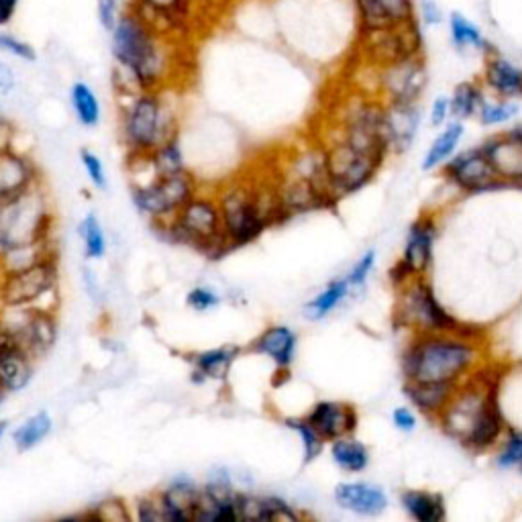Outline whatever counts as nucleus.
Returning a JSON list of instances; mask_svg holds the SVG:
<instances>
[{
  "mask_svg": "<svg viewBox=\"0 0 522 522\" xmlns=\"http://www.w3.org/2000/svg\"><path fill=\"white\" fill-rule=\"evenodd\" d=\"M178 43L135 7L123 9L111 31V51L125 92L164 90L176 68Z\"/></svg>",
  "mask_w": 522,
  "mask_h": 522,
  "instance_id": "nucleus-1",
  "label": "nucleus"
},
{
  "mask_svg": "<svg viewBox=\"0 0 522 522\" xmlns=\"http://www.w3.org/2000/svg\"><path fill=\"white\" fill-rule=\"evenodd\" d=\"M498 388V374L478 368L459 382L453 398L439 414L437 421L443 431L472 453L494 449L506 431Z\"/></svg>",
  "mask_w": 522,
  "mask_h": 522,
  "instance_id": "nucleus-2",
  "label": "nucleus"
},
{
  "mask_svg": "<svg viewBox=\"0 0 522 522\" xmlns=\"http://www.w3.org/2000/svg\"><path fill=\"white\" fill-rule=\"evenodd\" d=\"M406 382H463L482 365L480 337L461 333H414L402 351Z\"/></svg>",
  "mask_w": 522,
  "mask_h": 522,
  "instance_id": "nucleus-3",
  "label": "nucleus"
},
{
  "mask_svg": "<svg viewBox=\"0 0 522 522\" xmlns=\"http://www.w3.org/2000/svg\"><path fill=\"white\" fill-rule=\"evenodd\" d=\"M217 202L229 251L257 241L286 219L276 180H233L219 192Z\"/></svg>",
  "mask_w": 522,
  "mask_h": 522,
  "instance_id": "nucleus-4",
  "label": "nucleus"
},
{
  "mask_svg": "<svg viewBox=\"0 0 522 522\" xmlns=\"http://www.w3.org/2000/svg\"><path fill=\"white\" fill-rule=\"evenodd\" d=\"M127 96L121 137L133 155H147L164 141L178 137V117L164 90H141Z\"/></svg>",
  "mask_w": 522,
  "mask_h": 522,
  "instance_id": "nucleus-5",
  "label": "nucleus"
},
{
  "mask_svg": "<svg viewBox=\"0 0 522 522\" xmlns=\"http://www.w3.org/2000/svg\"><path fill=\"white\" fill-rule=\"evenodd\" d=\"M158 229H164V237L172 243L188 245L206 257L217 259L229 251L221 208L215 196L194 194L180 211L166 223H155Z\"/></svg>",
  "mask_w": 522,
  "mask_h": 522,
  "instance_id": "nucleus-6",
  "label": "nucleus"
},
{
  "mask_svg": "<svg viewBox=\"0 0 522 522\" xmlns=\"http://www.w3.org/2000/svg\"><path fill=\"white\" fill-rule=\"evenodd\" d=\"M396 325L414 333H461L480 337V331L459 323L437 300L433 286L425 276H414L396 286Z\"/></svg>",
  "mask_w": 522,
  "mask_h": 522,
  "instance_id": "nucleus-7",
  "label": "nucleus"
},
{
  "mask_svg": "<svg viewBox=\"0 0 522 522\" xmlns=\"http://www.w3.org/2000/svg\"><path fill=\"white\" fill-rule=\"evenodd\" d=\"M54 215L39 186L0 206V257L51 241Z\"/></svg>",
  "mask_w": 522,
  "mask_h": 522,
  "instance_id": "nucleus-8",
  "label": "nucleus"
},
{
  "mask_svg": "<svg viewBox=\"0 0 522 522\" xmlns=\"http://www.w3.org/2000/svg\"><path fill=\"white\" fill-rule=\"evenodd\" d=\"M359 47L365 62L380 70L412 58H421L425 49V35L419 19H416L404 25L359 33Z\"/></svg>",
  "mask_w": 522,
  "mask_h": 522,
  "instance_id": "nucleus-9",
  "label": "nucleus"
},
{
  "mask_svg": "<svg viewBox=\"0 0 522 522\" xmlns=\"http://www.w3.org/2000/svg\"><path fill=\"white\" fill-rule=\"evenodd\" d=\"M196 192V180L184 170L172 176L153 178L145 184H135L131 198L137 211L155 225L170 221Z\"/></svg>",
  "mask_w": 522,
  "mask_h": 522,
  "instance_id": "nucleus-10",
  "label": "nucleus"
},
{
  "mask_svg": "<svg viewBox=\"0 0 522 522\" xmlns=\"http://www.w3.org/2000/svg\"><path fill=\"white\" fill-rule=\"evenodd\" d=\"M60 284L56 257H45L27 268L5 272L0 278V306L31 308L39 306L47 296H54Z\"/></svg>",
  "mask_w": 522,
  "mask_h": 522,
  "instance_id": "nucleus-11",
  "label": "nucleus"
},
{
  "mask_svg": "<svg viewBox=\"0 0 522 522\" xmlns=\"http://www.w3.org/2000/svg\"><path fill=\"white\" fill-rule=\"evenodd\" d=\"M7 312L0 317L3 325L17 343L33 357H43L58 339V321L54 310L43 306L31 308H5Z\"/></svg>",
  "mask_w": 522,
  "mask_h": 522,
  "instance_id": "nucleus-12",
  "label": "nucleus"
},
{
  "mask_svg": "<svg viewBox=\"0 0 522 522\" xmlns=\"http://www.w3.org/2000/svg\"><path fill=\"white\" fill-rule=\"evenodd\" d=\"M435 237H437V223L431 215H423L410 225L402 257L390 272L394 288L414 276H427L433 264Z\"/></svg>",
  "mask_w": 522,
  "mask_h": 522,
  "instance_id": "nucleus-13",
  "label": "nucleus"
},
{
  "mask_svg": "<svg viewBox=\"0 0 522 522\" xmlns=\"http://www.w3.org/2000/svg\"><path fill=\"white\" fill-rule=\"evenodd\" d=\"M202 3L204 0H131V7L168 37L182 41L196 29Z\"/></svg>",
  "mask_w": 522,
  "mask_h": 522,
  "instance_id": "nucleus-14",
  "label": "nucleus"
},
{
  "mask_svg": "<svg viewBox=\"0 0 522 522\" xmlns=\"http://www.w3.org/2000/svg\"><path fill=\"white\" fill-rule=\"evenodd\" d=\"M429 82L425 58H412L378 70V98L384 102H419Z\"/></svg>",
  "mask_w": 522,
  "mask_h": 522,
  "instance_id": "nucleus-15",
  "label": "nucleus"
},
{
  "mask_svg": "<svg viewBox=\"0 0 522 522\" xmlns=\"http://www.w3.org/2000/svg\"><path fill=\"white\" fill-rule=\"evenodd\" d=\"M443 176L455 188L463 192H486L496 188H506V184L496 176L490 160L482 147H472L459 155H455L443 168Z\"/></svg>",
  "mask_w": 522,
  "mask_h": 522,
  "instance_id": "nucleus-16",
  "label": "nucleus"
},
{
  "mask_svg": "<svg viewBox=\"0 0 522 522\" xmlns=\"http://www.w3.org/2000/svg\"><path fill=\"white\" fill-rule=\"evenodd\" d=\"M357 33L416 21V0H349Z\"/></svg>",
  "mask_w": 522,
  "mask_h": 522,
  "instance_id": "nucleus-17",
  "label": "nucleus"
},
{
  "mask_svg": "<svg viewBox=\"0 0 522 522\" xmlns=\"http://www.w3.org/2000/svg\"><path fill=\"white\" fill-rule=\"evenodd\" d=\"M304 419L327 443L353 435L359 425V414L355 406L339 400L317 402Z\"/></svg>",
  "mask_w": 522,
  "mask_h": 522,
  "instance_id": "nucleus-18",
  "label": "nucleus"
},
{
  "mask_svg": "<svg viewBox=\"0 0 522 522\" xmlns=\"http://www.w3.org/2000/svg\"><path fill=\"white\" fill-rule=\"evenodd\" d=\"M39 186L37 168L27 155L3 147L0 149V206Z\"/></svg>",
  "mask_w": 522,
  "mask_h": 522,
  "instance_id": "nucleus-19",
  "label": "nucleus"
},
{
  "mask_svg": "<svg viewBox=\"0 0 522 522\" xmlns=\"http://www.w3.org/2000/svg\"><path fill=\"white\" fill-rule=\"evenodd\" d=\"M482 151L506 186H522V141L510 131L484 141Z\"/></svg>",
  "mask_w": 522,
  "mask_h": 522,
  "instance_id": "nucleus-20",
  "label": "nucleus"
},
{
  "mask_svg": "<svg viewBox=\"0 0 522 522\" xmlns=\"http://www.w3.org/2000/svg\"><path fill=\"white\" fill-rule=\"evenodd\" d=\"M386 104V137L394 153H404L412 147L419 133L423 111L419 102H384Z\"/></svg>",
  "mask_w": 522,
  "mask_h": 522,
  "instance_id": "nucleus-21",
  "label": "nucleus"
},
{
  "mask_svg": "<svg viewBox=\"0 0 522 522\" xmlns=\"http://www.w3.org/2000/svg\"><path fill=\"white\" fill-rule=\"evenodd\" d=\"M482 86L496 98L520 100L522 98V66L514 64L500 51L484 56Z\"/></svg>",
  "mask_w": 522,
  "mask_h": 522,
  "instance_id": "nucleus-22",
  "label": "nucleus"
},
{
  "mask_svg": "<svg viewBox=\"0 0 522 522\" xmlns=\"http://www.w3.org/2000/svg\"><path fill=\"white\" fill-rule=\"evenodd\" d=\"M335 502L359 516H380L388 508L386 492L370 482H343L335 488Z\"/></svg>",
  "mask_w": 522,
  "mask_h": 522,
  "instance_id": "nucleus-23",
  "label": "nucleus"
},
{
  "mask_svg": "<svg viewBox=\"0 0 522 522\" xmlns=\"http://www.w3.org/2000/svg\"><path fill=\"white\" fill-rule=\"evenodd\" d=\"M296 347H298V335L290 327L276 325V327H268L264 333H261L251 343L249 351L270 357L278 370L286 372L294 363Z\"/></svg>",
  "mask_w": 522,
  "mask_h": 522,
  "instance_id": "nucleus-24",
  "label": "nucleus"
},
{
  "mask_svg": "<svg viewBox=\"0 0 522 522\" xmlns=\"http://www.w3.org/2000/svg\"><path fill=\"white\" fill-rule=\"evenodd\" d=\"M457 386L459 384H451V382H406L404 380V396L425 416L439 419V414L453 398Z\"/></svg>",
  "mask_w": 522,
  "mask_h": 522,
  "instance_id": "nucleus-25",
  "label": "nucleus"
},
{
  "mask_svg": "<svg viewBox=\"0 0 522 522\" xmlns=\"http://www.w3.org/2000/svg\"><path fill=\"white\" fill-rule=\"evenodd\" d=\"M300 514L278 496H253V494H237V520H298Z\"/></svg>",
  "mask_w": 522,
  "mask_h": 522,
  "instance_id": "nucleus-26",
  "label": "nucleus"
},
{
  "mask_svg": "<svg viewBox=\"0 0 522 522\" xmlns=\"http://www.w3.org/2000/svg\"><path fill=\"white\" fill-rule=\"evenodd\" d=\"M447 27H449V41L459 51V54H465V51H478V54L488 56V54H492V51L498 49L484 35L480 25L469 17H465L463 13H457V11L451 13L447 19Z\"/></svg>",
  "mask_w": 522,
  "mask_h": 522,
  "instance_id": "nucleus-27",
  "label": "nucleus"
},
{
  "mask_svg": "<svg viewBox=\"0 0 522 522\" xmlns=\"http://www.w3.org/2000/svg\"><path fill=\"white\" fill-rule=\"evenodd\" d=\"M239 347H219V349H208L202 353L192 355V380L196 384H204L208 380H225L233 368L235 359L239 357Z\"/></svg>",
  "mask_w": 522,
  "mask_h": 522,
  "instance_id": "nucleus-28",
  "label": "nucleus"
},
{
  "mask_svg": "<svg viewBox=\"0 0 522 522\" xmlns=\"http://www.w3.org/2000/svg\"><path fill=\"white\" fill-rule=\"evenodd\" d=\"M200 488L190 478H176L166 490L160 492L168 520L186 522L194 520V508Z\"/></svg>",
  "mask_w": 522,
  "mask_h": 522,
  "instance_id": "nucleus-29",
  "label": "nucleus"
},
{
  "mask_svg": "<svg viewBox=\"0 0 522 522\" xmlns=\"http://www.w3.org/2000/svg\"><path fill=\"white\" fill-rule=\"evenodd\" d=\"M400 504L416 522H443L447 518L445 500L441 494L427 490H404Z\"/></svg>",
  "mask_w": 522,
  "mask_h": 522,
  "instance_id": "nucleus-30",
  "label": "nucleus"
},
{
  "mask_svg": "<svg viewBox=\"0 0 522 522\" xmlns=\"http://www.w3.org/2000/svg\"><path fill=\"white\" fill-rule=\"evenodd\" d=\"M449 98H451V117L455 121H467L472 117H478L482 104L486 102L488 96L482 82L465 80L455 86Z\"/></svg>",
  "mask_w": 522,
  "mask_h": 522,
  "instance_id": "nucleus-31",
  "label": "nucleus"
},
{
  "mask_svg": "<svg viewBox=\"0 0 522 522\" xmlns=\"http://www.w3.org/2000/svg\"><path fill=\"white\" fill-rule=\"evenodd\" d=\"M331 457L345 474H361L370 465V449L353 435L341 437L331 443Z\"/></svg>",
  "mask_w": 522,
  "mask_h": 522,
  "instance_id": "nucleus-32",
  "label": "nucleus"
},
{
  "mask_svg": "<svg viewBox=\"0 0 522 522\" xmlns=\"http://www.w3.org/2000/svg\"><path fill=\"white\" fill-rule=\"evenodd\" d=\"M349 292H351V286L347 284L345 278L333 280L321 294H317L304 306L306 319L308 321H323L325 317L331 315L335 308H339V304L349 296Z\"/></svg>",
  "mask_w": 522,
  "mask_h": 522,
  "instance_id": "nucleus-33",
  "label": "nucleus"
},
{
  "mask_svg": "<svg viewBox=\"0 0 522 522\" xmlns=\"http://www.w3.org/2000/svg\"><path fill=\"white\" fill-rule=\"evenodd\" d=\"M147 162H149L155 178L184 172L186 164H184V153H182L178 137L164 141L162 145L155 147L151 153H147Z\"/></svg>",
  "mask_w": 522,
  "mask_h": 522,
  "instance_id": "nucleus-34",
  "label": "nucleus"
},
{
  "mask_svg": "<svg viewBox=\"0 0 522 522\" xmlns=\"http://www.w3.org/2000/svg\"><path fill=\"white\" fill-rule=\"evenodd\" d=\"M70 102H72L74 115L82 127L92 129L100 123V115H102L100 100L90 84L74 82L72 90H70Z\"/></svg>",
  "mask_w": 522,
  "mask_h": 522,
  "instance_id": "nucleus-35",
  "label": "nucleus"
},
{
  "mask_svg": "<svg viewBox=\"0 0 522 522\" xmlns=\"http://www.w3.org/2000/svg\"><path fill=\"white\" fill-rule=\"evenodd\" d=\"M463 137V121H451L443 131L441 135L433 141V145L429 147L425 160H423V168L425 170H435L439 168L441 164H445L451 155L455 153L459 141Z\"/></svg>",
  "mask_w": 522,
  "mask_h": 522,
  "instance_id": "nucleus-36",
  "label": "nucleus"
},
{
  "mask_svg": "<svg viewBox=\"0 0 522 522\" xmlns=\"http://www.w3.org/2000/svg\"><path fill=\"white\" fill-rule=\"evenodd\" d=\"M51 427H54V423H51V416L47 412H37L29 416V419L21 423L13 433V443L17 451L25 453L43 443L45 437L51 433Z\"/></svg>",
  "mask_w": 522,
  "mask_h": 522,
  "instance_id": "nucleus-37",
  "label": "nucleus"
},
{
  "mask_svg": "<svg viewBox=\"0 0 522 522\" xmlns=\"http://www.w3.org/2000/svg\"><path fill=\"white\" fill-rule=\"evenodd\" d=\"M518 113H520L518 100H506V98L494 96V100L486 98V102L482 104V109L478 113V119L486 127H498V125L512 121Z\"/></svg>",
  "mask_w": 522,
  "mask_h": 522,
  "instance_id": "nucleus-38",
  "label": "nucleus"
},
{
  "mask_svg": "<svg viewBox=\"0 0 522 522\" xmlns=\"http://www.w3.org/2000/svg\"><path fill=\"white\" fill-rule=\"evenodd\" d=\"M78 233L84 241V251L88 259L104 257V253H107V235H104L96 215H86L78 227Z\"/></svg>",
  "mask_w": 522,
  "mask_h": 522,
  "instance_id": "nucleus-39",
  "label": "nucleus"
},
{
  "mask_svg": "<svg viewBox=\"0 0 522 522\" xmlns=\"http://www.w3.org/2000/svg\"><path fill=\"white\" fill-rule=\"evenodd\" d=\"M284 425H286L288 429H292V431L300 437L302 451H304V461H306V463L315 461L317 457L323 455L327 441L306 423V419H286Z\"/></svg>",
  "mask_w": 522,
  "mask_h": 522,
  "instance_id": "nucleus-40",
  "label": "nucleus"
},
{
  "mask_svg": "<svg viewBox=\"0 0 522 522\" xmlns=\"http://www.w3.org/2000/svg\"><path fill=\"white\" fill-rule=\"evenodd\" d=\"M496 465L500 469L520 467L522 465V433L506 427L502 439H500V451L496 455Z\"/></svg>",
  "mask_w": 522,
  "mask_h": 522,
  "instance_id": "nucleus-41",
  "label": "nucleus"
},
{
  "mask_svg": "<svg viewBox=\"0 0 522 522\" xmlns=\"http://www.w3.org/2000/svg\"><path fill=\"white\" fill-rule=\"evenodd\" d=\"M135 518L141 520V522H170L160 494L137 500Z\"/></svg>",
  "mask_w": 522,
  "mask_h": 522,
  "instance_id": "nucleus-42",
  "label": "nucleus"
},
{
  "mask_svg": "<svg viewBox=\"0 0 522 522\" xmlns=\"http://www.w3.org/2000/svg\"><path fill=\"white\" fill-rule=\"evenodd\" d=\"M0 51L17 58V60H23V62H35L37 60V51L33 49V45L19 39L17 35H11V33H0Z\"/></svg>",
  "mask_w": 522,
  "mask_h": 522,
  "instance_id": "nucleus-43",
  "label": "nucleus"
},
{
  "mask_svg": "<svg viewBox=\"0 0 522 522\" xmlns=\"http://www.w3.org/2000/svg\"><path fill=\"white\" fill-rule=\"evenodd\" d=\"M374 268H376V251L370 249V251H365V253L359 257L357 264H355V266L351 268V272L345 276V280H347V284L351 286V290H357V288H361L365 282H368V278L372 276Z\"/></svg>",
  "mask_w": 522,
  "mask_h": 522,
  "instance_id": "nucleus-44",
  "label": "nucleus"
},
{
  "mask_svg": "<svg viewBox=\"0 0 522 522\" xmlns=\"http://www.w3.org/2000/svg\"><path fill=\"white\" fill-rule=\"evenodd\" d=\"M80 160H82V166H84V170H86L90 182H92L98 190L107 188V184H109V182H107V170H104V164H102V160L98 158V155L92 153V151H88V149H82Z\"/></svg>",
  "mask_w": 522,
  "mask_h": 522,
  "instance_id": "nucleus-45",
  "label": "nucleus"
},
{
  "mask_svg": "<svg viewBox=\"0 0 522 522\" xmlns=\"http://www.w3.org/2000/svg\"><path fill=\"white\" fill-rule=\"evenodd\" d=\"M186 302H188V306H190L192 310H196V312H206V310L217 308V306L221 304V296H219L215 290H211V288L198 286V288H192V290L188 292Z\"/></svg>",
  "mask_w": 522,
  "mask_h": 522,
  "instance_id": "nucleus-46",
  "label": "nucleus"
},
{
  "mask_svg": "<svg viewBox=\"0 0 522 522\" xmlns=\"http://www.w3.org/2000/svg\"><path fill=\"white\" fill-rule=\"evenodd\" d=\"M121 0H96V17L104 31H113L121 17Z\"/></svg>",
  "mask_w": 522,
  "mask_h": 522,
  "instance_id": "nucleus-47",
  "label": "nucleus"
},
{
  "mask_svg": "<svg viewBox=\"0 0 522 522\" xmlns=\"http://www.w3.org/2000/svg\"><path fill=\"white\" fill-rule=\"evenodd\" d=\"M416 19H419L423 29H431V27H439L445 15L437 0H419V5H416Z\"/></svg>",
  "mask_w": 522,
  "mask_h": 522,
  "instance_id": "nucleus-48",
  "label": "nucleus"
},
{
  "mask_svg": "<svg viewBox=\"0 0 522 522\" xmlns=\"http://www.w3.org/2000/svg\"><path fill=\"white\" fill-rule=\"evenodd\" d=\"M451 119V98L449 96H437L431 107V125L441 127Z\"/></svg>",
  "mask_w": 522,
  "mask_h": 522,
  "instance_id": "nucleus-49",
  "label": "nucleus"
},
{
  "mask_svg": "<svg viewBox=\"0 0 522 522\" xmlns=\"http://www.w3.org/2000/svg\"><path fill=\"white\" fill-rule=\"evenodd\" d=\"M392 423H394V427H396L398 431H402V433H412V431L416 429V414H414L410 408L400 406V408H396V410L392 412Z\"/></svg>",
  "mask_w": 522,
  "mask_h": 522,
  "instance_id": "nucleus-50",
  "label": "nucleus"
},
{
  "mask_svg": "<svg viewBox=\"0 0 522 522\" xmlns=\"http://www.w3.org/2000/svg\"><path fill=\"white\" fill-rule=\"evenodd\" d=\"M15 86H17L15 70L7 62H0V94H11Z\"/></svg>",
  "mask_w": 522,
  "mask_h": 522,
  "instance_id": "nucleus-51",
  "label": "nucleus"
},
{
  "mask_svg": "<svg viewBox=\"0 0 522 522\" xmlns=\"http://www.w3.org/2000/svg\"><path fill=\"white\" fill-rule=\"evenodd\" d=\"M21 0H0V27H7L13 23Z\"/></svg>",
  "mask_w": 522,
  "mask_h": 522,
  "instance_id": "nucleus-52",
  "label": "nucleus"
},
{
  "mask_svg": "<svg viewBox=\"0 0 522 522\" xmlns=\"http://www.w3.org/2000/svg\"><path fill=\"white\" fill-rule=\"evenodd\" d=\"M9 431V421H0V439H3Z\"/></svg>",
  "mask_w": 522,
  "mask_h": 522,
  "instance_id": "nucleus-53",
  "label": "nucleus"
},
{
  "mask_svg": "<svg viewBox=\"0 0 522 522\" xmlns=\"http://www.w3.org/2000/svg\"><path fill=\"white\" fill-rule=\"evenodd\" d=\"M5 394H7V392L3 390V386H0V400H3V398H5Z\"/></svg>",
  "mask_w": 522,
  "mask_h": 522,
  "instance_id": "nucleus-54",
  "label": "nucleus"
},
{
  "mask_svg": "<svg viewBox=\"0 0 522 522\" xmlns=\"http://www.w3.org/2000/svg\"><path fill=\"white\" fill-rule=\"evenodd\" d=\"M3 127H5V125H3V121H0V135L5 133V131H3ZM0 149H3V145H0Z\"/></svg>",
  "mask_w": 522,
  "mask_h": 522,
  "instance_id": "nucleus-55",
  "label": "nucleus"
},
{
  "mask_svg": "<svg viewBox=\"0 0 522 522\" xmlns=\"http://www.w3.org/2000/svg\"><path fill=\"white\" fill-rule=\"evenodd\" d=\"M520 472H522V465H520Z\"/></svg>",
  "mask_w": 522,
  "mask_h": 522,
  "instance_id": "nucleus-56",
  "label": "nucleus"
}]
</instances>
